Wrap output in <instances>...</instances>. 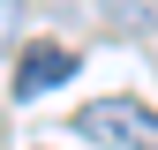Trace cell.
<instances>
[{"label":"cell","mask_w":158,"mask_h":150,"mask_svg":"<svg viewBox=\"0 0 158 150\" xmlns=\"http://www.w3.org/2000/svg\"><path fill=\"white\" fill-rule=\"evenodd\" d=\"M75 135L113 143V150H158V112L135 105V98H98V105L75 112Z\"/></svg>","instance_id":"cell-1"},{"label":"cell","mask_w":158,"mask_h":150,"mask_svg":"<svg viewBox=\"0 0 158 150\" xmlns=\"http://www.w3.org/2000/svg\"><path fill=\"white\" fill-rule=\"evenodd\" d=\"M8 15H15V8H8V0H0V23H8Z\"/></svg>","instance_id":"cell-4"},{"label":"cell","mask_w":158,"mask_h":150,"mask_svg":"<svg viewBox=\"0 0 158 150\" xmlns=\"http://www.w3.org/2000/svg\"><path fill=\"white\" fill-rule=\"evenodd\" d=\"M106 15H113V23H135V30H143L158 8H151V0H106Z\"/></svg>","instance_id":"cell-3"},{"label":"cell","mask_w":158,"mask_h":150,"mask_svg":"<svg viewBox=\"0 0 158 150\" xmlns=\"http://www.w3.org/2000/svg\"><path fill=\"white\" fill-rule=\"evenodd\" d=\"M75 68H83V60H75L68 45L38 38V45H23V60H15V98H23V105H30V98H45V90H60Z\"/></svg>","instance_id":"cell-2"}]
</instances>
